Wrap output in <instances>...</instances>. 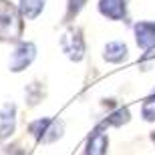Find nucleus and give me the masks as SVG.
<instances>
[{"mask_svg": "<svg viewBox=\"0 0 155 155\" xmlns=\"http://www.w3.org/2000/svg\"><path fill=\"white\" fill-rule=\"evenodd\" d=\"M35 58H36V45L30 42V40H20V42H16V46L10 52L8 69L12 73H22L26 67L32 64Z\"/></svg>", "mask_w": 155, "mask_h": 155, "instance_id": "obj_4", "label": "nucleus"}, {"mask_svg": "<svg viewBox=\"0 0 155 155\" xmlns=\"http://www.w3.org/2000/svg\"><path fill=\"white\" fill-rule=\"evenodd\" d=\"M42 97H45V85H42V83L35 81V83L26 85V89H24V99H26V105H28V107H36V105L42 101Z\"/></svg>", "mask_w": 155, "mask_h": 155, "instance_id": "obj_12", "label": "nucleus"}, {"mask_svg": "<svg viewBox=\"0 0 155 155\" xmlns=\"http://www.w3.org/2000/svg\"><path fill=\"white\" fill-rule=\"evenodd\" d=\"M87 0H67V14H64V22H73L79 12L85 8Z\"/></svg>", "mask_w": 155, "mask_h": 155, "instance_id": "obj_14", "label": "nucleus"}, {"mask_svg": "<svg viewBox=\"0 0 155 155\" xmlns=\"http://www.w3.org/2000/svg\"><path fill=\"white\" fill-rule=\"evenodd\" d=\"M129 54V48L123 40H111L103 48V58L111 64H121Z\"/></svg>", "mask_w": 155, "mask_h": 155, "instance_id": "obj_10", "label": "nucleus"}, {"mask_svg": "<svg viewBox=\"0 0 155 155\" xmlns=\"http://www.w3.org/2000/svg\"><path fill=\"white\" fill-rule=\"evenodd\" d=\"M24 18L10 0H0V42H20Z\"/></svg>", "mask_w": 155, "mask_h": 155, "instance_id": "obj_1", "label": "nucleus"}, {"mask_svg": "<svg viewBox=\"0 0 155 155\" xmlns=\"http://www.w3.org/2000/svg\"><path fill=\"white\" fill-rule=\"evenodd\" d=\"M107 149H109V137L105 133V127L97 125L87 137L85 155H107Z\"/></svg>", "mask_w": 155, "mask_h": 155, "instance_id": "obj_6", "label": "nucleus"}, {"mask_svg": "<svg viewBox=\"0 0 155 155\" xmlns=\"http://www.w3.org/2000/svg\"><path fill=\"white\" fill-rule=\"evenodd\" d=\"M99 12L109 20H125L127 18V0H99Z\"/></svg>", "mask_w": 155, "mask_h": 155, "instance_id": "obj_9", "label": "nucleus"}, {"mask_svg": "<svg viewBox=\"0 0 155 155\" xmlns=\"http://www.w3.org/2000/svg\"><path fill=\"white\" fill-rule=\"evenodd\" d=\"M151 141H153V143H155V131L151 133Z\"/></svg>", "mask_w": 155, "mask_h": 155, "instance_id": "obj_16", "label": "nucleus"}, {"mask_svg": "<svg viewBox=\"0 0 155 155\" xmlns=\"http://www.w3.org/2000/svg\"><path fill=\"white\" fill-rule=\"evenodd\" d=\"M2 155H26V153H24V149L20 147V145L12 143V145H6V147H2Z\"/></svg>", "mask_w": 155, "mask_h": 155, "instance_id": "obj_15", "label": "nucleus"}, {"mask_svg": "<svg viewBox=\"0 0 155 155\" xmlns=\"http://www.w3.org/2000/svg\"><path fill=\"white\" fill-rule=\"evenodd\" d=\"M141 117L147 123L155 121V89L143 99V103H141Z\"/></svg>", "mask_w": 155, "mask_h": 155, "instance_id": "obj_13", "label": "nucleus"}, {"mask_svg": "<svg viewBox=\"0 0 155 155\" xmlns=\"http://www.w3.org/2000/svg\"><path fill=\"white\" fill-rule=\"evenodd\" d=\"M133 32H135V42L141 51L151 52L155 51V22L153 20H139L135 26H133Z\"/></svg>", "mask_w": 155, "mask_h": 155, "instance_id": "obj_5", "label": "nucleus"}, {"mask_svg": "<svg viewBox=\"0 0 155 155\" xmlns=\"http://www.w3.org/2000/svg\"><path fill=\"white\" fill-rule=\"evenodd\" d=\"M105 105H109V111H107V117L99 123L101 127L107 129V127H121V125H125V123H129L131 113H129L127 107H123V105H115V103H113V99H105Z\"/></svg>", "mask_w": 155, "mask_h": 155, "instance_id": "obj_7", "label": "nucleus"}, {"mask_svg": "<svg viewBox=\"0 0 155 155\" xmlns=\"http://www.w3.org/2000/svg\"><path fill=\"white\" fill-rule=\"evenodd\" d=\"M26 129L36 143H54L64 135V121L54 117H40L30 121Z\"/></svg>", "mask_w": 155, "mask_h": 155, "instance_id": "obj_2", "label": "nucleus"}, {"mask_svg": "<svg viewBox=\"0 0 155 155\" xmlns=\"http://www.w3.org/2000/svg\"><path fill=\"white\" fill-rule=\"evenodd\" d=\"M45 2L46 0H18V10L24 20H35L45 10Z\"/></svg>", "mask_w": 155, "mask_h": 155, "instance_id": "obj_11", "label": "nucleus"}, {"mask_svg": "<svg viewBox=\"0 0 155 155\" xmlns=\"http://www.w3.org/2000/svg\"><path fill=\"white\" fill-rule=\"evenodd\" d=\"M14 131H16V105L8 101L0 109V141L10 139Z\"/></svg>", "mask_w": 155, "mask_h": 155, "instance_id": "obj_8", "label": "nucleus"}, {"mask_svg": "<svg viewBox=\"0 0 155 155\" xmlns=\"http://www.w3.org/2000/svg\"><path fill=\"white\" fill-rule=\"evenodd\" d=\"M61 48H63V52L67 54L69 61H73V63L83 61L85 58V52H87L83 30L79 26H69L63 32V36H61Z\"/></svg>", "mask_w": 155, "mask_h": 155, "instance_id": "obj_3", "label": "nucleus"}]
</instances>
